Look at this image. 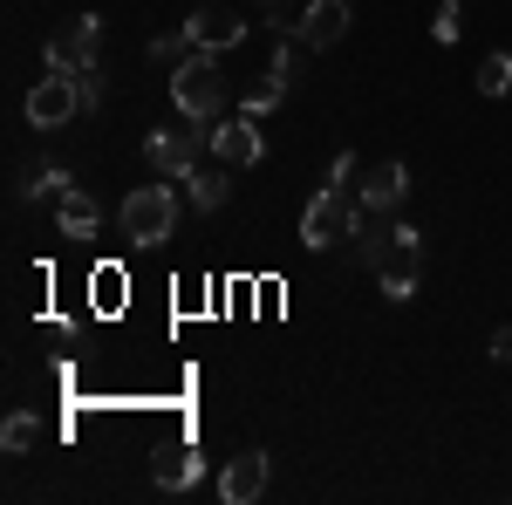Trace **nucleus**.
<instances>
[{"label": "nucleus", "instance_id": "f3484780", "mask_svg": "<svg viewBox=\"0 0 512 505\" xmlns=\"http://www.w3.org/2000/svg\"><path fill=\"white\" fill-rule=\"evenodd\" d=\"M308 55H315L308 41H294V35H287V41L274 48V62H267V76H280L287 89H294V82H301V69H308Z\"/></svg>", "mask_w": 512, "mask_h": 505}, {"label": "nucleus", "instance_id": "f03ea898", "mask_svg": "<svg viewBox=\"0 0 512 505\" xmlns=\"http://www.w3.org/2000/svg\"><path fill=\"white\" fill-rule=\"evenodd\" d=\"M171 103H178V117H192V123L226 117V69H219V55L192 48V55L171 69Z\"/></svg>", "mask_w": 512, "mask_h": 505}, {"label": "nucleus", "instance_id": "a211bd4d", "mask_svg": "<svg viewBox=\"0 0 512 505\" xmlns=\"http://www.w3.org/2000/svg\"><path fill=\"white\" fill-rule=\"evenodd\" d=\"M69 192H76V178H69V164H48L41 178H28V185H21V198H48V205H62Z\"/></svg>", "mask_w": 512, "mask_h": 505}, {"label": "nucleus", "instance_id": "393cba45", "mask_svg": "<svg viewBox=\"0 0 512 505\" xmlns=\"http://www.w3.org/2000/svg\"><path fill=\"white\" fill-rule=\"evenodd\" d=\"M76 89H82V110H96V103H103V69H82Z\"/></svg>", "mask_w": 512, "mask_h": 505}, {"label": "nucleus", "instance_id": "39448f33", "mask_svg": "<svg viewBox=\"0 0 512 505\" xmlns=\"http://www.w3.org/2000/svg\"><path fill=\"white\" fill-rule=\"evenodd\" d=\"M205 151H212V123H192V117H185V130H151L144 137V157L164 178H192Z\"/></svg>", "mask_w": 512, "mask_h": 505}, {"label": "nucleus", "instance_id": "ddd939ff", "mask_svg": "<svg viewBox=\"0 0 512 505\" xmlns=\"http://www.w3.org/2000/svg\"><path fill=\"white\" fill-rule=\"evenodd\" d=\"M55 226H62V239H96V226H103V212H96V198L82 192H69L62 205H55Z\"/></svg>", "mask_w": 512, "mask_h": 505}, {"label": "nucleus", "instance_id": "f257e3e1", "mask_svg": "<svg viewBox=\"0 0 512 505\" xmlns=\"http://www.w3.org/2000/svg\"><path fill=\"white\" fill-rule=\"evenodd\" d=\"M362 226L369 233H355V239H362L369 273L383 280V301H410L417 294V273H424V233L417 226H376L369 212H362Z\"/></svg>", "mask_w": 512, "mask_h": 505}, {"label": "nucleus", "instance_id": "6e6552de", "mask_svg": "<svg viewBox=\"0 0 512 505\" xmlns=\"http://www.w3.org/2000/svg\"><path fill=\"white\" fill-rule=\"evenodd\" d=\"M76 110H82L76 76H41L35 89H28V123H35V130H62Z\"/></svg>", "mask_w": 512, "mask_h": 505}, {"label": "nucleus", "instance_id": "6ab92c4d", "mask_svg": "<svg viewBox=\"0 0 512 505\" xmlns=\"http://www.w3.org/2000/svg\"><path fill=\"white\" fill-rule=\"evenodd\" d=\"M478 96H512V55L506 48H492V55L478 62Z\"/></svg>", "mask_w": 512, "mask_h": 505}, {"label": "nucleus", "instance_id": "7ed1b4c3", "mask_svg": "<svg viewBox=\"0 0 512 505\" xmlns=\"http://www.w3.org/2000/svg\"><path fill=\"white\" fill-rule=\"evenodd\" d=\"M355 233H362V198L342 192V185H321L308 198V212H301V246L308 253H328V246H342Z\"/></svg>", "mask_w": 512, "mask_h": 505}, {"label": "nucleus", "instance_id": "1a4fd4ad", "mask_svg": "<svg viewBox=\"0 0 512 505\" xmlns=\"http://www.w3.org/2000/svg\"><path fill=\"white\" fill-rule=\"evenodd\" d=\"M403 192H410V171H403V157H383V164H369V178L355 185V198H362V212H369V219H390L396 205H403Z\"/></svg>", "mask_w": 512, "mask_h": 505}, {"label": "nucleus", "instance_id": "9d476101", "mask_svg": "<svg viewBox=\"0 0 512 505\" xmlns=\"http://www.w3.org/2000/svg\"><path fill=\"white\" fill-rule=\"evenodd\" d=\"M185 35H192V48H205V55H233L239 41H246V21H239L233 7H198L192 21H185Z\"/></svg>", "mask_w": 512, "mask_h": 505}, {"label": "nucleus", "instance_id": "412c9836", "mask_svg": "<svg viewBox=\"0 0 512 505\" xmlns=\"http://www.w3.org/2000/svg\"><path fill=\"white\" fill-rule=\"evenodd\" d=\"M192 55V35L185 28H171V35H151V62H164V69H178Z\"/></svg>", "mask_w": 512, "mask_h": 505}, {"label": "nucleus", "instance_id": "aec40b11", "mask_svg": "<svg viewBox=\"0 0 512 505\" xmlns=\"http://www.w3.org/2000/svg\"><path fill=\"white\" fill-rule=\"evenodd\" d=\"M35 437H41V424L28 417V410H14V417L0 424V451H14V458H21V451H35Z\"/></svg>", "mask_w": 512, "mask_h": 505}, {"label": "nucleus", "instance_id": "5701e85b", "mask_svg": "<svg viewBox=\"0 0 512 505\" xmlns=\"http://www.w3.org/2000/svg\"><path fill=\"white\" fill-rule=\"evenodd\" d=\"M260 7L274 14V28H280V35H294V28H301V14H308V0H260Z\"/></svg>", "mask_w": 512, "mask_h": 505}, {"label": "nucleus", "instance_id": "9b49d317", "mask_svg": "<svg viewBox=\"0 0 512 505\" xmlns=\"http://www.w3.org/2000/svg\"><path fill=\"white\" fill-rule=\"evenodd\" d=\"M267 492V451H239L233 465L219 471V499L226 505H253Z\"/></svg>", "mask_w": 512, "mask_h": 505}, {"label": "nucleus", "instance_id": "20e7f679", "mask_svg": "<svg viewBox=\"0 0 512 505\" xmlns=\"http://www.w3.org/2000/svg\"><path fill=\"white\" fill-rule=\"evenodd\" d=\"M117 226L130 246H164V239L178 233V192L171 185H137L117 205Z\"/></svg>", "mask_w": 512, "mask_h": 505}, {"label": "nucleus", "instance_id": "dca6fc26", "mask_svg": "<svg viewBox=\"0 0 512 505\" xmlns=\"http://www.w3.org/2000/svg\"><path fill=\"white\" fill-rule=\"evenodd\" d=\"M178 185H185V198H192L198 212H219V205L233 198V178H226V171H192V178H178Z\"/></svg>", "mask_w": 512, "mask_h": 505}, {"label": "nucleus", "instance_id": "a878e982", "mask_svg": "<svg viewBox=\"0 0 512 505\" xmlns=\"http://www.w3.org/2000/svg\"><path fill=\"white\" fill-rule=\"evenodd\" d=\"M492 355H499V362H512V328H499V335H492Z\"/></svg>", "mask_w": 512, "mask_h": 505}, {"label": "nucleus", "instance_id": "f8f14e48", "mask_svg": "<svg viewBox=\"0 0 512 505\" xmlns=\"http://www.w3.org/2000/svg\"><path fill=\"white\" fill-rule=\"evenodd\" d=\"M342 35H349V0H308V14H301L294 41H308V48H335Z\"/></svg>", "mask_w": 512, "mask_h": 505}, {"label": "nucleus", "instance_id": "0eeeda50", "mask_svg": "<svg viewBox=\"0 0 512 505\" xmlns=\"http://www.w3.org/2000/svg\"><path fill=\"white\" fill-rule=\"evenodd\" d=\"M212 157H219L226 171H246V164H260V157H267V137H260V123H253V117H219V123H212Z\"/></svg>", "mask_w": 512, "mask_h": 505}, {"label": "nucleus", "instance_id": "b1692460", "mask_svg": "<svg viewBox=\"0 0 512 505\" xmlns=\"http://www.w3.org/2000/svg\"><path fill=\"white\" fill-rule=\"evenodd\" d=\"M355 171H362V164H355V151H335V164H328V185L355 192Z\"/></svg>", "mask_w": 512, "mask_h": 505}, {"label": "nucleus", "instance_id": "2eb2a0df", "mask_svg": "<svg viewBox=\"0 0 512 505\" xmlns=\"http://www.w3.org/2000/svg\"><path fill=\"white\" fill-rule=\"evenodd\" d=\"M280 103H287V82H280V76H253V82H246V96H239V117L260 123V117H274Z\"/></svg>", "mask_w": 512, "mask_h": 505}, {"label": "nucleus", "instance_id": "4be33fe9", "mask_svg": "<svg viewBox=\"0 0 512 505\" xmlns=\"http://www.w3.org/2000/svg\"><path fill=\"white\" fill-rule=\"evenodd\" d=\"M431 35L444 41V48L465 35V0H444V7H437V14H431Z\"/></svg>", "mask_w": 512, "mask_h": 505}, {"label": "nucleus", "instance_id": "4468645a", "mask_svg": "<svg viewBox=\"0 0 512 505\" xmlns=\"http://www.w3.org/2000/svg\"><path fill=\"white\" fill-rule=\"evenodd\" d=\"M198 478H205V458H198L192 444H171V451L158 458V485L164 492H192Z\"/></svg>", "mask_w": 512, "mask_h": 505}, {"label": "nucleus", "instance_id": "423d86ee", "mask_svg": "<svg viewBox=\"0 0 512 505\" xmlns=\"http://www.w3.org/2000/svg\"><path fill=\"white\" fill-rule=\"evenodd\" d=\"M96 55H103V21L96 14H76L62 35L41 48V69L48 76H82V69H96Z\"/></svg>", "mask_w": 512, "mask_h": 505}]
</instances>
